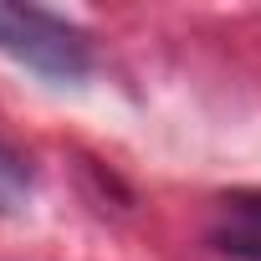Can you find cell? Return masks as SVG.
<instances>
[{
    "mask_svg": "<svg viewBox=\"0 0 261 261\" xmlns=\"http://www.w3.org/2000/svg\"><path fill=\"white\" fill-rule=\"evenodd\" d=\"M0 57H11L16 67L57 87H77L92 72V36L41 6L0 0Z\"/></svg>",
    "mask_w": 261,
    "mask_h": 261,
    "instance_id": "1",
    "label": "cell"
},
{
    "mask_svg": "<svg viewBox=\"0 0 261 261\" xmlns=\"http://www.w3.org/2000/svg\"><path fill=\"white\" fill-rule=\"evenodd\" d=\"M31 190H36V169H31V159H26L21 149H11L6 139H0V215L26 210Z\"/></svg>",
    "mask_w": 261,
    "mask_h": 261,
    "instance_id": "2",
    "label": "cell"
}]
</instances>
